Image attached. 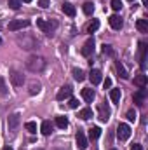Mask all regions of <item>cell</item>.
<instances>
[{"label":"cell","instance_id":"cell-35","mask_svg":"<svg viewBox=\"0 0 148 150\" xmlns=\"http://www.w3.org/2000/svg\"><path fill=\"white\" fill-rule=\"evenodd\" d=\"M103 86H105V89H110L111 87V79L110 77H106V79L103 80Z\"/></svg>","mask_w":148,"mask_h":150},{"label":"cell","instance_id":"cell-22","mask_svg":"<svg viewBox=\"0 0 148 150\" xmlns=\"http://www.w3.org/2000/svg\"><path fill=\"white\" fill-rule=\"evenodd\" d=\"M110 100H111V103H118V101H120V89H111L110 91Z\"/></svg>","mask_w":148,"mask_h":150},{"label":"cell","instance_id":"cell-8","mask_svg":"<svg viewBox=\"0 0 148 150\" xmlns=\"http://www.w3.org/2000/svg\"><path fill=\"white\" fill-rule=\"evenodd\" d=\"M70 96H72V87H70V86H63V87L58 91V94H56L58 101H63V100H66V98H70Z\"/></svg>","mask_w":148,"mask_h":150},{"label":"cell","instance_id":"cell-43","mask_svg":"<svg viewBox=\"0 0 148 150\" xmlns=\"http://www.w3.org/2000/svg\"><path fill=\"white\" fill-rule=\"evenodd\" d=\"M0 44H2V37H0Z\"/></svg>","mask_w":148,"mask_h":150},{"label":"cell","instance_id":"cell-28","mask_svg":"<svg viewBox=\"0 0 148 150\" xmlns=\"http://www.w3.org/2000/svg\"><path fill=\"white\" fill-rule=\"evenodd\" d=\"M73 77L77 82H82L84 79H85V75H84V72L80 70V68H73Z\"/></svg>","mask_w":148,"mask_h":150},{"label":"cell","instance_id":"cell-29","mask_svg":"<svg viewBox=\"0 0 148 150\" xmlns=\"http://www.w3.org/2000/svg\"><path fill=\"white\" fill-rule=\"evenodd\" d=\"M84 12H85L87 16H91V14L94 12V5H92L91 2H85V4H84Z\"/></svg>","mask_w":148,"mask_h":150},{"label":"cell","instance_id":"cell-9","mask_svg":"<svg viewBox=\"0 0 148 150\" xmlns=\"http://www.w3.org/2000/svg\"><path fill=\"white\" fill-rule=\"evenodd\" d=\"M75 140H77V149H78V150H85V149H87V138H85L84 131H78Z\"/></svg>","mask_w":148,"mask_h":150},{"label":"cell","instance_id":"cell-36","mask_svg":"<svg viewBox=\"0 0 148 150\" xmlns=\"http://www.w3.org/2000/svg\"><path fill=\"white\" fill-rule=\"evenodd\" d=\"M68 105H70V108H77V107H78V100L70 98V103H68Z\"/></svg>","mask_w":148,"mask_h":150},{"label":"cell","instance_id":"cell-15","mask_svg":"<svg viewBox=\"0 0 148 150\" xmlns=\"http://www.w3.org/2000/svg\"><path fill=\"white\" fill-rule=\"evenodd\" d=\"M89 80L96 86V84H99L101 82V72L98 70V68H92L91 70V74H89Z\"/></svg>","mask_w":148,"mask_h":150},{"label":"cell","instance_id":"cell-25","mask_svg":"<svg viewBox=\"0 0 148 150\" xmlns=\"http://www.w3.org/2000/svg\"><path fill=\"white\" fill-rule=\"evenodd\" d=\"M117 72L120 74V77H122V79H129V74H127V70L124 68V65H122L120 61H117Z\"/></svg>","mask_w":148,"mask_h":150},{"label":"cell","instance_id":"cell-42","mask_svg":"<svg viewBox=\"0 0 148 150\" xmlns=\"http://www.w3.org/2000/svg\"><path fill=\"white\" fill-rule=\"evenodd\" d=\"M129 2H136V0H129Z\"/></svg>","mask_w":148,"mask_h":150},{"label":"cell","instance_id":"cell-21","mask_svg":"<svg viewBox=\"0 0 148 150\" xmlns=\"http://www.w3.org/2000/svg\"><path fill=\"white\" fill-rule=\"evenodd\" d=\"M99 134H101V129H99L98 126H94V127L89 129V138H91V140H98Z\"/></svg>","mask_w":148,"mask_h":150},{"label":"cell","instance_id":"cell-27","mask_svg":"<svg viewBox=\"0 0 148 150\" xmlns=\"http://www.w3.org/2000/svg\"><path fill=\"white\" fill-rule=\"evenodd\" d=\"M98 28H99V21L92 19V23H89V26H87V33H94Z\"/></svg>","mask_w":148,"mask_h":150},{"label":"cell","instance_id":"cell-31","mask_svg":"<svg viewBox=\"0 0 148 150\" xmlns=\"http://www.w3.org/2000/svg\"><path fill=\"white\" fill-rule=\"evenodd\" d=\"M9 7L14 9V11H18L21 7V0H9Z\"/></svg>","mask_w":148,"mask_h":150},{"label":"cell","instance_id":"cell-26","mask_svg":"<svg viewBox=\"0 0 148 150\" xmlns=\"http://www.w3.org/2000/svg\"><path fill=\"white\" fill-rule=\"evenodd\" d=\"M40 89H42V86H40V82H32L30 84V94H38L40 93Z\"/></svg>","mask_w":148,"mask_h":150},{"label":"cell","instance_id":"cell-5","mask_svg":"<svg viewBox=\"0 0 148 150\" xmlns=\"http://www.w3.org/2000/svg\"><path fill=\"white\" fill-rule=\"evenodd\" d=\"M129 136H131V127H129V124H118V127H117V138H118L120 142H125Z\"/></svg>","mask_w":148,"mask_h":150},{"label":"cell","instance_id":"cell-10","mask_svg":"<svg viewBox=\"0 0 148 150\" xmlns=\"http://www.w3.org/2000/svg\"><path fill=\"white\" fill-rule=\"evenodd\" d=\"M147 44L145 42H141L140 44V65H141V68H145L147 67Z\"/></svg>","mask_w":148,"mask_h":150},{"label":"cell","instance_id":"cell-7","mask_svg":"<svg viewBox=\"0 0 148 150\" xmlns=\"http://www.w3.org/2000/svg\"><path fill=\"white\" fill-rule=\"evenodd\" d=\"M94 51V38H87L85 40V44L82 45V49H80V52H82V56H91V52Z\"/></svg>","mask_w":148,"mask_h":150},{"label":"cell","instance_id":"cell-32","mask_svg":"<svg viewBox=\"0 0 148 150\" xmlns=\"http://www.w3.org/2000/svg\"><path fill=\"white\" fill-rule=\"evenodd\" d=\"M136 117H138V115H136V112H134V108H131V110L127 112V120L134 122V120H136Z\"/></svg>","mask_w":148,"mask_h":150},{"label":"cell","instance_id":"cell-38","mask_svg":"<svg viewBox=\"0 0 148 150\" xmlns=\"http://www.w3.org/2000/svg\"><path fill=\"white\" fill-rule=\"evenodd\" d=\"M131 150H143V147H141L140 143H134V145L131 147Z\"/></svg>","mask_w":148,"mask_h":150},{"label":"cell","instance_id":"cell-18","mask_svg":"<svg viewBox=\"0 0 148 150\" xmlns=\"http://www.w3.org/2000/svg\"><path fill=\"white\" fill-rule=\"evenodd\" d=\"M136 28H138L141 33H147L148 32V21L147 19H138V21H136Z\"/></svg>","mask_w":148,"mask_h":150},{"label":"cell","instance_id":"cell-16","mask_svg":"<svg viewBox=\"0 0 148 150\" xmlns=\"http://www.w3.org/2000/svg\"><path fill=\"white\" fill-rule=\"evenodd\" d=\"M40 131H42V134L49 136V134L52 133V124H51V120H44L42 126H40Z\"/></svg>","mask_w":148,"mask_h":150},{"label":"cell","instance_id":"cell-20","mask_svg":"<svg viewBox=\"0 0 148 150\" xmlns=\"http://www.w3.org/2000/svg\"><path fill=\"white\" fill-rule=\"evenodd\" d=\"M78 117H80L82 120H89V119L92 117V110H91V108H82V110L78 112Z\"/></svg>","mask_w":148,"mask_h":150},{"label":"cell","instance_id":"cell-34","mask_svg":"<svg viewBox=\"0 0 148 150\" xmlns=\"http://www.w3.org/2000/svg\"><path fill=\"white\" fill-rule=\"evenodd\" d=\"M103 54H113V51H111V45H106V44H105V45H103Z\"/></svg>","mask_w":148,"mask_h":150},{"label":"cell","instance_id":"cell-11","mask_svg":"<svg viewBox=\"0 0 148 150\" xmlns=\"http://www.w3.org/2000/svg\"><path fill=\"white\" fill-rule=\"evenodd\" d=\"M145 98H147V89L145 87H140V91L134 93V103L136 105H143L145 103Z\"/></svg>","mask_w":148,"mask_h":150},{"label":"cell","instance_id":"cell-6","mask_svg":"<svg viewBox=\"0 0 148 150\" xmlns=\"http://www.w3.org/2000/svg\"><path fill=\"white\" fill-rule=\"evenodd\" d=\"M26 26H30V21H28V19H12V21L9 23V30H11V32L23 30V28H26Z\"/></svg>","mask_w":148,"mask_h":150},{"label":"cell","instance_id":"cell-1","mask_svg":"<svg viewBox=\"0 0 148 150\" xmlns=\"http://www.w3.org/2000/svg\"><path fill=\"white\" fill-rule=\"evenodd\" d=\"M26 67L32 70V72H42L45 68V61L42 56H30L28 61H26Z\"/></svg>","mask_w":148,"mask_h":150},{"label":"cell","instance_id":"cell-40","mask_svg":"<svg viewBox=\"0 0 148 150\" xmlns=\"http://www.w3.org/2000/svg\"><path fill=\"white\" fill-rule=\"evenodd\" d=\"M4 150H12V149H11V147H5V149H4Z\"/></svg>","mask_w":148,"mask_h":150},{"label":"cell","instance_id":"cell-33","mask_svg":"<svg viewBox=\"0 0 148 150\" xmlns=\"http://www.w3.org/2000/svg\"><path fill=\"white\" fill-rule=\"evenodd\" d=\"M7 93V87H5V79L0 77V94H5Z\"/></svg>","mask_w":148,"mask_h":150},{"label":"cell","instance_id":"cell-13","mask_svg":"<svg viewBox=\"0 0 148 150\" xmlns=\"http://www.w3.org/2000/svg\"><path fill=\"white\" fill-rule=\"evenodd\" d=\"M94 96H96V93H94L92 87H85V89H82V98H84L87 103H92Z\"/></svg>","mask_w":148,"mask_h":150},{"label":"cell","instance_id":"cell-37","mask_svg":"<svg viewBox=\"0 0 148 150\" xmlns=\"http://www.w3.org/2000/svg\"><path fill=\"white\" fill-rule=\"evenodd\" d=\"M38 5L45 9V7H49V0H38Z\"/></svg>","mask_w":148,"mask_h":150},{"label":"cell","instance_id":"cell-19","mask_svg":"<svg viewBox=\"0 0 148 150\" xmlns=\"http://www.w3.org/2000/svg\"><path fill=\"white\" fill-rule=\"evenodd\" d=\"M110 119V110L108 108H105L103 105L99 107V120H103V122H106Z\"/></svg>","mask_w":148,"mask_h":150},{"label":"cell","instance_id":"cell-2","mask_svg":"<svg viewBox=\"0 0 148 150\" xmlns=\"http://www.w3.org/2000/svg\"><path fill=\"white\" fill-rule=\"evenodd\" d=\"M9 79H11L14 87H21L25 84V75L21 72H18V70H9Z\"/></svg>","mask_w":148,"mask_h":150},{"label":"cell","instance_id":"cell-41","mask_svg":"<svg viewBox=\"0 0 148 150\" xmlns=\"http://www.w3.org/2000/svg\"><path fill=\"white\" fill-rule=\"evenodd\" d=\"M23 2H26V4H30V2H32V0H23Z\"/></svg>","mask_w":148,"mask_h":150},{"label":"cell","instance_id":"cell-12","mask_svg":"<svg viewBox=\"0 0 148 150\" xmlns=\"http://www.w3.org/2000/svg\"><path fill=\"white\" fill-rule=\"evenodd\" d=\"M108 23H110V26L113 28V30H120L122 28V18L120 16H117V14H113V16H110V19H108Z\"/></svg>","mask_w":148,"mask_h":150},{"label":"cell","instance_id":"cell-30","mask_svg":"<svg viewBox=\"0 0 148 150\" xmlns=\"http://www.w3.org/2000/svg\"><path fill=\"white\" fill-rule=\"evenodd\" d=\"M110 5H111L113 11H120V9H122V0H111Z\"/></svg>","mask_w":148,"mask_h":150},{"label":"cell","instance_id":"cell-3","mask_svg":"<svg viewBox=\"0 0 148 150\" xmlns=\"http://www.w3.org/2000/svg\"><path fill=\"white\" fill-rule=\"evenodd\" d=\"M19 122H21V115H19L18 112L11 113V115H9V119H7V127H9V131H11V133H14V131L18 129Z\"/></svg>","mask_w":148,"mask_h":150},{"label":"cell","instance_id":"cell-4","mask_svg":"<svg viewBox=\"0 0 148 150\" xmlns=\"http://www.w3.org/2000/svg\"><path fill=\"white\" fill-rule=\"evenodd\" d=\"M37 26L45 33V35H52V30L56 28V23L51 25V21H45V19H40V18H38L37 19Z\"/></svg>","mask_w":148,"mask_h":150},{"label":"cell","instance_id":"cell-17","mask_svg":"<svg viewBox=\"0 0 148 150\" xmlns=\"http://www.w3.org/2000/svg\"><path fill=\"white\" fill-rule=\"evenodd\" d=\"M56 126L61 127V129L68 127V119H66L65 115H58V117H56Z\"/></svg>","mask_w":148,"mask_h":150},{"label":"cell","instance_id":"cell-14","mask_svg":"<svg viewBox=\"0 0 148 150\" xmlns=\"http://www.w3.org/2000/svg\"><path fill=\"white\" fill-rule=\"evenodd\" d=\"M61 9H63V12H65L66 16H70V18H73L75 14H77L75 5H73V4H70V2H65V4L61 5Z\"/></svg>","mask_w":148,"mask_h":150},{"label":"cell","instance_id":"cell-39","mask_svg":"<svg viewBox=\"0 0 148 150\" xmlns=\"http://www.w3.org/2000/svg\"><path fill=\"white\" fill-rule=\"evenodd\" d=\"M143 5H148V0H143Z\"/></svg>","mask_w":148,"mask_h":150},{"label":"cell","instance_id":"cell-24","mask_svg":"<svg viewBox=\"0 0 148 150\" xmlns=\"http://www.w3.org/2000/svg\"><path fill=\"white\" fill-rule=\"evenodd\" d=\"M25 129H26L28 133L35 134V133H37V122H33V120H28V122L25 124Z\"/></svg>","mask_w":148,"mask_h":150},{"label":"cell","instance_id":"cell-44","mask_svg":"<svg viewBox=\"0 0 148 150\" xmlns=\"http://www.w3.org/2000/svg\"><path fill=\"white\" fill-rule=\"evenodd\" d=\"M111 150H115V149H111Z\"/></svg>","mask_w":148,"mask_h":150},{"label":"cell","instance_id":"cell-23","mask_svg":"<svg viewBox=\"0 0 148 150\" xmlns=\"http://www.w3.org/2000/svg\"><path fill=\"white\" fill-rule=\"evenodd\" d=\"M134 84H136L138 87H147V75H138V77L134 79Z\"/></svg>","mask_w":148,"mask_h":150}]
</instances>
